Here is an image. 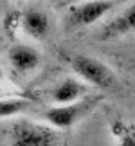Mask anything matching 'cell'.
<instances>
[{
	"label": "cell",
	"instance_id": "cell-1",
	"mask_svg": "<svg viewBox=\"0 0 135 146\" xmlns=\"http://www.w3.org/2000/svg\"><path fill=\"white\" fill-rule=\"evenodd\" d=\"M9 143L11 146H60V133L52 126L20 119L11 126Z\"/></svg>",
	"mask_w": 135,
	"mask_h": 146
},
{
	"label": "cell",
	"instance_id": "cell-2",
	"mask_svg": "<svg viewBox=\"0 0 135 146\" xmlns=\"http://www.w3.org/2000/svg\"><path fill=\"white\" fill-rule=\"evenodd\" d=\"M69 61H70L72 70L81 80H85L88 85L108 90L117 83L115 72L97 58H92V56H87V54H76Z\"/></svg>",
	"mask_w": 135,
	"mask_h": 146
},
{
	"label": "cell",
	"instance_id": "cell-3",
	"mask_svg": "<svg viewBox=\"0 0 135 146\" xmlns=\"http://www.w3.org/2000/svg\"><path fill=\"white\" fill-rule=\"evenodd\" d=\"M101 96H87L81 101L63 106H50L45 110V119L49 121V125L52 128H70L74 126L77 121H81L83 117H87L95 106L101 103Z\"/></svg>",
	"mask_w": 135,
	"mask_h": 146
},
{
	"label": "cell",
	"instance_id": "cell-4",
	"mask_svg": "<svg viewBox=\"0 0 135 146\" xmlns=\"http://www.w3.org/2000/svg\"><path fill=\"white\" fill-rule=\"evenodd\" d=\"M114 9L112 2H83L79 5L70 7L69 22L74 27H87L99 22L105 15H108Z\"/></svg>",
	"mask_w": 135,
	"mask_h": 146
},
{
	"label": "cell",
	"instance_id": "cell-5",
	"mask_svg": "<svg viewBox=\"0 0 135 146\" xmlns=\"http://www.w3.org/2000/svg\"><path fill=\"white\" fill-rule=\"evenodd\" d=\"M87 96H88V85L76 80V78H65L60 83H56L50 90V99H52L54 106L76 103Z\"/></svg>",
	"mask_w": 135,
	"mask_h": 146
},
{
	"label": "cell",
	"instance_id": "cell-6",
	"mask_svg": "<svg viewBox=\"0 0 135 146\" xmlns=\"http://www.w3.org/2000/svg\"><path fill=\"white\" fill-rule=\"evenodd\" d=\"M132 33H135V4L126 7L121 15H117L110 22H106L99 29L97 38L99 40H114V38L126 36Z\"/></svg>",
	"mask_w": 135,
	"mask_h": 146
},
{
	"label": "cell",
	"instance_id": "cell-7",
	"mask_svg": "<svg viewBox=\"0 0 135 146\" xmlns=\"http://www.w3.org/2000/svg\"><path fill=\"white\" fill-rule=\"evenodd\" d=\"M7 60L16 72H24V74L36 70L42 63L40 52L34 47L25 45V43H16L11 47L7 52Z\"/></svg>",
	"mask_w": 135,
	"mask_h": 146
},
{
	"label": "cell",
	"instance_id": "cell-8",
	"mask_svg": "<svg viewBox=\"0 0 135 146\" xmlns=\"http://www.w3.org/2000/svg\"><path fill=\"white\" fill-rule=\"evenodd\" d=\"M20 27L27 36L34 38V40H43L50 31L49 16L40 9L29 7L25 9L20 16Z\"/></svg>",
	"mask_w": 135,
	"mask_h": 146
},
{
	"label": "cell",
	"instance_id": "cell-9",
	"mask_svg": "<svg viewBox=\"0 0 135 146\" xmlns=\"http://www.w3.org/2000/svg\"><path fill=\"white\" fill-rule=\"evenodd\" d=\"M110 133L115 137V146H135V125L115 119L110 123Z\"/></svg>",
	"mask_w": 135,
	"mask_h": 146
},
{
	"label": "cell",
	"instance_id": "cell-10",
	"mask_svg": "<svg viewBox=\"0 0 135 146\" xmlns=\"http://www.w3.org/2000/svg\"><path fill=\"white\" fill-rule=\"evenodd\" d=\"M32 106V101L24 98H5L0 99V119H7L27 112Z\"/></svg>",
	"mask_w": 135,
	"mask_h": 146
}]
</instances>
